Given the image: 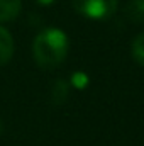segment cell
<instances>
[{"label": "cell", "mask_w": 144, "mask_h": 146, "mask_svg": "<svg viewBox=\"0 0 144 146\" xmlns=\"http://www.w3.org/2000/svg\"><path fill=\"white\" fill-rule=\"evenodd\" d=\"M12 54H14V39H12V34L3 26H0V66L9 63Z\"/></svg>", "instance_id": "3"}, {"label": "cell", "mask_w": 144, "mask_h": 146, "mask_svg": "<svg viewBox=\"0 0 144 146\" xmlns=\"http://www.w3.org/2000/svg\"><path fill=\"white\" fill-rule=\"evenodd\" d=\"M68 49H70L68 36L56 27L44 29L42 33L37 34L32 42L34 60L41 68H46V70H51L61 65L66 60Z\"/></svg>", "instance_id": "1"}, {"label": "cell", "mask_w": 144, "mask_h": 146, "mask_svg": "<svg viewBox=\"0 0 144 146\" xmlns=\"http://www.w3.org/2000/svg\"><path fill=\"white\" fill-rule=\"evenodd\" d=\"M20 9H22L20 0H0V21L7 22V21L15 19Z\"/></svg>", "instance_id": "5"}, {"label": "cell", "mask_w": 144, "mask_h": 146, "mask_svg": "<svg viewBox=\"0 0 144 146\" xmlns=\"http://www.w3.org/2000/svg\"><path fill=\"white\" fill-rule=\"evenodd\" d=\"M132 56L139 65L144 66V33H141L132 42Z\"/></svg>", "instance_id": "6"}, {"label": "cell", "mask_w": 144, "mask_h": 146, "mask_svg": "<svg viewBox=\"0 0 144 146\" xmlns=\"http://www.w3.org/2000/svg\"><path fill=\"white\" fill-rule=\"evenodd\" d=\"M73 83H75L76 87H83V85L87 83V76L81 75V73H76V75L73 76Z\"/></svg>", "instance_id": "7"}, {"label": "cell", "mask_w": 144, "mask_h": 146, "mask_svg": "<svg viewBox=\"0 0 144 146\" xmlns=\"http://www.w3.org/2000/svg\"><path fill=\"white\" fill-rule=\"evenodd\" d=\"M73 9L88 19H107L115 14L119 0H71Z\"/></svg>", "instance_id": "2"}, {"label": "cell", "mask_w": 144, "mask_h": 146, "mask_svg": "<svg viewBox=\"0 0 144 146\" xmlns=\"http://www.w3.org/2000/svg\"><path fill=\"white\" fill-rule=\"evenodd\" d=\"M0 133H2V124H0Z\"/></svg>", "instance_id": "9"}, {"label": "cell", "mask_w": 144, "mask_h": 146, "mask_svg": "<svg viewBox=\"0 0 144 146\" xmlns=\"http://www.w3.org/2000/svg\"><path fill=\"white\" fill-rule=\"evenodd\" d=\"M124 15L132 24H144V0H129Z\"/></svg>", "instance_id": "4"}, {"label": "cell", "mask_w": 144, "mask_h": 146, "mask_svg": "<svg viewBox=\"0 0 144 146\" xmlns=\"http://www.w3.org/2000/svg\"><path fill=\"white\" fill-rule=\"evenodd\" d=\"M37 2H39V3H44V5H48V3H51L53 0H37Z\"/></svg>", "instance_id": "8"}]
</instances>
